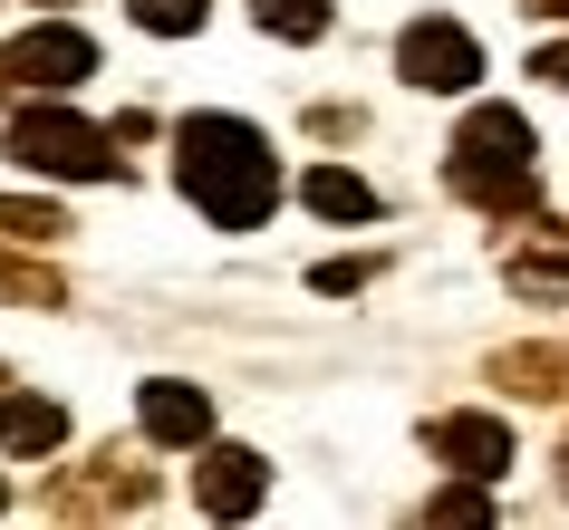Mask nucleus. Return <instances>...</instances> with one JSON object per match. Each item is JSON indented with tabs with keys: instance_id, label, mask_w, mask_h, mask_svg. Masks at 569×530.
I'll use <instances>...</instances> for the list:
<instances>
[{
	"instance_id": "1",
	"label": "nucleus",
	"mask_w": 569,
	"mask_h": 530,
	"mask_svg": "<svg viewBox=\"0 0 569 530\" xmlns=\"http://www.w3.org/2000/svg\"><path fill=\"white\" fill-rule=\"evenodd\" d=\"M174 174L193 193L212 232H261L270 203H280V164H270V136L241 117H183L174 126Z\"/></svg>"
},
{
	"instance_id": "2",
	"label": "nucleus",
	"mask_w": 569,
	"mask_h": 530,
	"mask_svg": "<svg viewBox=\"0 0 569 530\" xmlns=\"http://www.w3.org/2000/svg\"><path fill=\"white\" fill-rule=\"evenodd\" d=\"M453 193L482 212H531V126L511 107H473L453 136Z\"/></svg>"
},
{
	"instance_id": "3",
	"label": "nucleus",
	"mask_w": 569,
	"mask_h": 530,
	"mask_svg": "<svg viewBox=\"0 0 569 530\" xmlns=\"http://www.w3.org/2000/svg\"><path fill=\"white\" fill-rule=\"evenodd\" d=\"M10 164L59 174V183H107V174H117V136L49 97V107H20V117H10Z\"/></svg>"
},
{
	"instance_id": "4",
	"label": "nucleus",
	"mask_w": 569,
	"mask_h": 530,
	"mask_svg": "<svg viewBox=\"0 0 569 530\" xmlns=\"http://www.w3.org/2000/svg\"><path fill=\"white\" fill-rule=\"evenodd\" d=\"M396 68H406V88H425V97H463L482 78V49H473V30H453V20H416V30L396 39Z\"/></svg>"
},
{
	"instance_id": "5",
	"label": "nucleus",
	"mask_w": 569,
	"mask_h": 530,
	"mask_svg": "<svg viewBox=\"0 0 569 530\" xmlns=\"http://www.w3.org/2000/svg\"><path fill=\"white\" fill-rule=\"evenodd\" d=\"M88 68H97V39L68 30V20H39V30L10 49V78H20V88H49V97H68Z\"/></svg>"
},
{
	"instance_id": "6",
	"label": "nucleus",
	"mask_w": 569,
	"mask_h": 530,
	"mask_svg": "<svg viewBox=\"0 0 569 530\" xmlns=\"http://www.w3.org/2000/svg\"><path fill=\"white\" fill-rule=\"evenodd\" d=\"M425 443H435V463H445V472H473V482H502V472H511V424H502V414H435Z\"/></svg>"
},
{
	"instance_id": "7",
	"label": "nucleus",
	"mask_w": 569,
	"mask_h": 530,
	"mask_svg": "<svg viewBox=\"0 0 569 530\" xmlns=\"http://www.w3.org/2000/svg\"><path fill=\"white\" fill-rule=\"evenodd\" d=\"M261 492H270V463L251 453V443H212L203 472H193V501H203L212 521H241V511H261Z\"/></svg>"
},
{
	"instance_id": "8",
	"label": "nucleus",
	"mask_w": 569,
	"mask_h": 530,
	"mask_svg": "<svg viewBox=\"0 0 569 530\" xmlns=\"http://www.w3.org/2000/svg\"><path fill=\"white\" fill-rule=\"evenodd\" d=\"M136 424H146L154 443H203L212 434V396L183 386V377H154L146 396H136Z\"/></svg>"
},
{
	"instance_id": "9",
	"label": "nucleus",
	"mask_w": 569,
	"mask_h": 530,
	"mask_svg": "<svg viewBox=\"0 0 569 530\" xmlns=\"http://www.w3.org/2000/svg\"><path fill=\"white\" fill-rule=\"evenodd\" d=\"M300 193H309V212H329V222H377V183L348 174V164H319Z\"/></svg>"
},
{
	"instance_id": "10",
	"label": "nucleus",
	"mask_w": 569,
	"mask_h": 530,
	"mask_svg": "<svg viewBox=\"0 0 569 530\" xmlns=\"http://www.w3.org/2000/svg\"><path fill=\"white\" fill-rule=\"evenodd\" d=\"M59 434H68V414L49 406V396H10V406H0V443H10V453H49Z\"/></svg>"
},
{
	"instance_id": "11",
	"label": "nucleus",
	"mask_w": 569,
	"mask_h": 530,
	"mask_svg": "<svg viewBox=\"0 0 569 530\" xmlns=\"http://www.w3.org/2000/svg\"><path fill=\"white\" fill-rule=\"evenodd\" d=\"M270 39H329V0H251Z\"/></svg>"
},
{
	"instance_id": "12",
	"label": "nucleus",
	"mask_w": 569,
	"mask_h": 530,
	"mask_svg": "<svg viewBox=\"0 0 569 530\" xmlns=\"http://www.w3.org/2000/svg\"><path fill=\"white\" fill-rule=\"evenodd\" d=\"M0 232H10V241H59L68 212L59 203H0Z\"/></svg>"
},
{
	"instance_id": "13",
	"label": "nucleus",
	"mask_w": 569,
	"mask_h": 530,
	"mask_svg": "<svg viewBox=\"0 0 569 530\" xmlns=\"http://www.w3.org/2000/svg\"><path fill=\"white\" fill-rule=\"evenodd\" d=\"M136 20H146L154 39H183V30H203V0H126Z\"/></svg>"
},
{
	"instance_id": "14",
	"label": "nucleus",
	"mask_w": 569,
	"mask_h": 530,
	"mask_svg": "<svg viewBox=\"0 0 569 530\" xmlns=\"http://www.w3.org/2000/svg\"><path fill=\"white\" fill-rule=\"evenodd\" d=\"M425 521H492V501H482V492H473V472H463L453 492H435V501H425Z\"/></svg>"
},
{
	"instance_id": "15",
	"label": "nucleus",
	"mask_w": 569,
	"mask_h": 530,
	"mask_svg": "<svg viewBox=\"0 0 569 530\" xmlns=\"http://www.w3.org/2000/svg\"><path fill=\"white\" fill-rule=\"evenodd\" d=\"M319 290H329V299H348V290H367V261H319Z\"/></svg>"
},
{
	"instance_id": "16",
	"label": "nucleus",
	"mask_w": 569,
	"mask_h": 530,
	"mask_svg": "<svg viewBox=\"0 0 569 530\" xmlns=\"http://www.w3.org/2000/svg\"><path fill=\"white\" fill-rule=\"evenodd\" d=\"M531 78H550V88H569V39H550V49H540V59H531Z\"/></svg>"
},
{
	"instance_id": "17",
	"label": "nucleus",
	"mask_w": 569,
	"mask_h": 530,
	"mask_svg": "<svg viewBox=\"0 0 569 530\" xmlns=\"http://www.w3.org/2000/svg\"><path fill=\"white\" fill-rule=\"evenodd\" d=\"M531 10H550V20H569V0H531Z\"/></svg>"
},
{
	"instance_id": "18",
	"label": "nucleus",
	"mask_w": 569,
	"mask_h": 530,
	"mask_svg": "<svg viewBox=\"0 0 569 530\" xmlns=\"http://www.w3.org/2000/svg\"><path fill=\"white\" fill-rule=\"evenodd\" d=\"M0 88H10V49H0Z\"/></svg>"
},
{
	"instance_id": "19",
	"label": "nucleus",
	"mask_w": 569,
	"mask_h": 530,
	"mask_svg": "<svg viewBox=\"0 0 569 530\" xmlns=\"http://www.w3.org/2000/svg\"><path fill=\"white\" fill-rule=\"evenodd\" d=\"M0 406H10V367H0Z\"/></svg>"
},
{
	"instance_id": "20",
	"label": "nucleus",
	"mask_w": 569,
	"mask_h": 530,
	"mask_svg": "<svg viewBox=\"0 0 569 530\" xmlns=\"http://www.w3.org/2000/svg\"><path fill=\"white\" fill-rule=\"evenodd\" d=\"M0 501H10V492H0Z\"/></svg>"
}]
</instances>
